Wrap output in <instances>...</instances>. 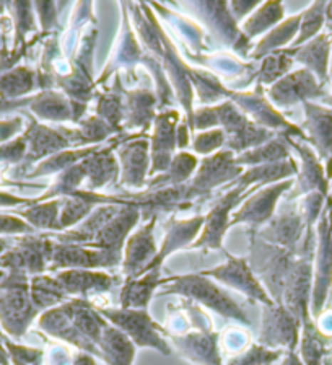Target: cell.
I'll return each instance as SVG.
<instances>
[{
	"label": "cell",
	"mask_w": 332,
	"mask_h": 365,
	"mask_svg": "<svg viewBox=\"0 0 332 365\" xmlns=\"http://www.w3.org/2000/svg\"><path fill=\"white\" fill-rule=\"evenodd\" d=\"M73 365H96L93 357L88 356V354H78V356L73 359Z\"/></svg>",
	"instance_id": "e0dca14e"
},
{
	"label": "cell",
	"mask_w": 332,
	"mask_h": 365,
	"mask_svg": "<svg viewBox=\"0 0 332 365\" xmlns=\"http://www.w3.org/2000/svg\"><path fill=\"white\" fill-rule=\"evenodd\" d=\"M209 276H214L219 279V281L225 282L232 287L242 290L246 295L253 297V299L262 302V304H272L271 299H269L264 289L261 287L259 282L256 281L253 272L249 271V267L246 266L243 259H234L232 258L227 264H223L217 269L207 272Z\"/></svg>",
	"instance_id": "277c9868"
},
{
	"label": "cell",
	"mask_w": 332,
	"mask_h": 365,
	"mask_svg": "<svg viewBox=\"0 0 332 365\" xmlns=\"http://www.w3.org/2000/svg\"><path fill=\"white\" fill-rule=\"evenodd\" d=\"M158 274H160V269H152L148 271L144 277L139 279V281H133L125 285V289L123 290V295H121L123 307L135 308V310L145 308L153 294V290H155V287L160 284Z\"/></svg>",
	"instance_id": "ba28073f"
},
{
	"label": "cell",
	"mask_w": 332,
	"mask_h": 365,
	"mask_svg": "<svg viewBox=\"0 0 332 365\" xmlns=\"http://www.w3.org/2000/svg\"><path fill=\"white\" fill-rule=\"evenodd\" d=\"M57 281L62 289L68 294H82L87 295L90 292H103L111 287V277L101 272H88V271H67L59 274Z\"/></svg>",
	"instance_id": "52a82bcc"
},
{
	"label": "cell",
	"mask_w": 332,
	"mask_h": 365,
	"mask_svg": "<svg viewBox=\"0 0 332 365\" xmlns=\"http://www.w3.org/2000/svg\"><path fill=\"white\" fill-rule=\"evenodd\" d=\"M36 307L33 305L31 297L28 295V287L21 272H15L0 284V322L15 338L23 333L33 317L36 315Z\"/></svg>",
	"instance_id": "6da1fadb"
},
{
	"label": "cell",
	"mask_w": 332,
	"mask_h": 365,
	"mask_svg": "<svg viewBox=\"0 0 332 365\" xmlns=\"http://www.w3.org/2000/svg\"><path fill=\"white\" fill-rule=\"evenodd\" d=\"M296 339V331L294 319L284 312L272 313L271 322L266 323L264 333H262V341L267 344H289L294 347Z\"/></svg>",
	"instance_id": "30bf717a"
},
{
	"label": "cell",
	"mask_w": 332,
	"mask_h": 365,
	"mask_svg": "<svg viewBox=\"0 0 332 365\" xmlns=\"http://www.w3.org/2000/svg\"><path fill=\"white\" fill-rule=\"evenodd\" d=\"M282 365H301V362L296 359V356H294V354H290V356L285 359V362Z\"/></svg>",
	"instance_id": "ac0fdd59"
},
{
	"label": "cell",
	"mask_w": 332,
	"mask_h": 365,
	"mask_svg": "<svg viewBox=\"0 0 332 365\" xmlns=\"http://www.w3.org/2000/svg\"><path fill=\"white\" fill-rule=\"evenodd\" d=\"M7 364V357H5V352L2 347H0V365H5Z\"/></svg>",
	"instance_id": "d6986e66"
},
{
	"label": "cell",
	"mask_w": 332,
	"mask_h": 365,
	"mask_svg": "<svg viewBox=\"0 0 332 365\" xmlns=\"http://www.w3.org/2000/svg\"><path fill=\"white\" fill-rule=\"evenodd\" d=\"M66 290L57 279L34 277L31 282V300L36 308H46L64 299Z\"/></svg>",
	"instance_id": "8fae6325"
},
{
	"label": "cell",
	"mask_w": 332,
	"mask_h": 365,
	"mask_svg": "<svg viewBox=\"0 0 332 365\" xmlns=\"http://www.w3.org/2000/svg\"><path fill=\"white\" fill-rule=\"evenodd\" d=\"M21 128V119L14 118L9 119V121H4L0 119V144H5L15 133H19Z\"/></svg>",
	"instance_id": "9a60e30c"
},
{
	"label": "cell",
	"mask_w": 332,
	"mask_h": 365,
	"mask_svg": "<svg viewBox=\"0 0 332 365\" xmlns=\"http://www.w3.org/2000/svg\"><path fill=\"white\" fill-rule=\"evenodd\" d=\"M175 284L171 285L168 292H176L191 297L199 300L200 304L207 305L212 310L220 313L223 317H230L248 324L244 313L239 310V307L228 297L223 290H220L214 282L202 276H185L171 279Z\"/></svg>",
	"instance_id": "3957f363"
},
{
	"label": "cell",
	"mask_w": 332,
	"mask_h": 365,
	"mask_svg": "<svg viewBox=\"0 0 332 365\" xmlns=\"http://www.w3.org/2000/svg\"><path fill=\"white\" fill-rule=\"evenodd\" d=\"M181 352L191 361L202 365H222L215 334H189L176 339Z\"/></svg>",
	"instance_id": "8992f818"
},
{
	"label": "cell",
	"mask_w": 332,
	"mask_h": 365,
	"mask_svg": "<svg viewBox=\"0 0 332 365\" xmlns=\"http://www.w3.org/2000/svg\"><path fill=\"white\" fill-rule=\"evenodd\" d=\"M28 230L30 228L23 220L16 219L14 215L0 214V235H11V233H23Z\"/></svg>",
	"instance_id": "5bb4252c"
},
{
	"label": "cell",
	"mask_w": 332,
	"mask_h": 365,
	"mask_svg": "<svg viewBox=\"0 0 332 365\" xmlns=\"http://www.w3.org/2000/svg\"><path fill=\"white\" fill-rule=\"evenodd\" d=\"M103 315L110 318L114 327L123 334L142 347H153L163 354L171 352L166 341L160 336L155 322L148 317L145 310H135V308H123V310H103Z\"/></svg>",
	"instance_id": "7a4b0ae2"
},
{
	"label": "cell",
	"mask_w": 332,
	"mask_h": 365,
	"mask_svg": "<svg viewBox=\"0 0 332 365\" xmlns=\"http://www.w3.org/2000/svg\"><path fill=\"white\" fill-rule=\"evenodd\" d=\"M101 357L108 365H133L135 347L128 336L118 328H105L100 338Z\"/></svg>",
	"instance_id": "5b68a950"
},
{
	"label": "cell",
	"mask_w": 332,
	"mask_h": 365,
	"mask_svg": "<svg viewBox=\"0 0 332 365\" xmlns=\"http://www.w3.org/2000/svg\"><path fill=\"white\" fill-rule=\"evenodd\" d=\"M33 87L31 72L19 67L0 73V100L16 101L21 95L28 93Z\"/></svg>",
	"instance_id": "9c48e42d"
},
{
	"label": "cell",
	"mask_w": 332,
	"mask_h": 365,
	"mask_svg": "<svg viewBox=\"0 0 332 365\" xmlns=\"http://www.w3.org/2000/svg\"><path fill=\"white\" fill-rule=\"evenodd\" d=\"M279 356L280 354L276 351H267L261 346H254L248 352L243 354L242 357H237L228 362V365H269L277 361Z\"/></svg>",
	"instance_id": "7c38bea8"
},
{
	"label": "cell",
	"mask_w": 332,
	"mask_h": 365,
	"mask_svg": "<svg viewBox=\"0 0 332 365\" xmlns=\"http://www.w3.org/2000/svg\"><path fill=\"white\" fill-rule=\"evenodd\" d=\"M21 202H25V201H23V199H20V197L10 196V194L0 191V209H2V207H14V205H19Z\"/></svg>",
	"instance_id": "2e32d148"
},
{
	"label": "cell",
	"mask_w": 332,
	"mask_h": 365,
	"mask_svg": "<svg viewBox=\"0 0 332 365\" xmlns=\"http://www.w3.org/2000/svg\"><path fill=\"white\" fill-rule=\"evenodd\" d=\"M9 347L10 357L15 365H38L41 361V352L36 349H31V347H23V346H15L11 342H5Z\"/></svg>",
	"instance_id": "4fadbf2b"
}]
</instances>
